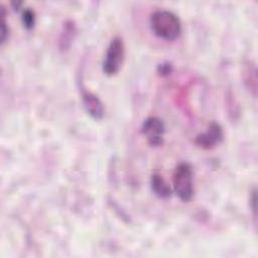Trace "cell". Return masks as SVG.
I'll list each match as a JSON object with an SVG mask.
<instances>
[{"instance_id":"6da1fadb","label":"cell","mask_w":258,"mask_h":258,"mask_svg":"<svg viewBox=\"0 0 258 258\" xmlns=\"http://www.w3.org/2000/svg\"><path fill=\"white\" fill-rule=\"evenodd\" d=\"M150 28L159 38L166 41L177 39L181 33V22L178 16L169 10H156L150 15Z\"/></svg>"},{"instance_id":"8992f818","label":"cell","mask_w":258,"mask_h":258,"mask_svg":"<svg viewBox=\"0 0 258 258\" xmlns=\"http://www.w3.org/2000/svg\"><path fill=\"white\" fill-rule=\"evenodd\" d=\"M82 103L87 114L94 120H101L104 117V106L97 95L90 91L82 92Z\"/></svg>"},{"instance_id":"52a82bcc","label":"cell","mask_w":258,"mask_h":258,"mask_svg":"<svg viewBox=\"0 0 258 258\" xmlns=\"http://www.w3.org/2000/svg\"><path fill=\"white\" fill-rule=\"evenodd\" d=\"M150 187L152 192L159 199H168L171 197L172 189L170 185L159 173H154L151 175Z\"/></svg>"},{"instance_id":"ba28073f","label":"cell","mask_w":258,"mask_h":258,"mask_svg":"<svg viewBox=\"0 0 258 258\" xmlns=\"http://www.w3.org/2000/svg\"><path fill=\"white\" fill-rule=\"evenodd\" d=\"M76 32H77V28H76V25L73 21H67L63 24L62 31H61L60 37H59V47H60V49H64V50L69 49L72 42L74 41Z\"/></svg>"},{"instance_id":"5b68a950","label":"cell","mask_w":258,"mask_h":258,"mask_svg":"<svg viewBox=\"0 0 258 258\" xmlns=\"http://www.w3.org/2000/svg\"><path fill=\"white\" fill-rule=\"evenodd\" d=\"M224 132L222 126L217 122H211L204 133L199 134L195 143L197 146L203 149H212L223 141Z\"/></svg>"},{"instance_id":"277c9868","label":"cell","mask_w":258,"mask_h":258,"mask_svg":"<svg viewBox=\"0 0 258 258\" xmlns=\"http://www.w3.org/2000/svg\"><path fill=\"white\" fill-rule=\"evenodd\" d=\"M141 132L150 146L159 147L163 144L165 126L160 118L151 116L144 119L141 125Z\"/></svg>"},{"instance_id":"9c48e42d","label":"cell","mask_w":258,"mask_h":258,"mask_svg":"<svg viewBox=\"0 0 258 258\" xmlns=\"http://www.w3.org/2000/svg\"><path fill=\"white\" fill-rule=\"evenodd\" d=\"M21 21L23 26L27 29V30H31L34 28L35 23H36V16H35V12L30 9V8H25L22 11V16H21Z\"/></svg>"},{"instance_id":"3957f363","label":"cell","mask_w":258,"mask_h":258,"mask_svg":"<svg viewBox=\"0 0 258 258\" xmlns=\"http://www.w3.org/2000/svg\"><path fill=\"white\" fill-rule=\"evenodd\" d=\"M125 59V44L120 36L111 39L105 57L102 63V70L105 75L112 77L119 73Z\"/></svg>"},{"instance_id":"7a4b0ae2","label":"cell","mask_w":258,"mask_h":258,"mask_svg":"<svg viewBox=\"0 0 258 258\" xmlns=\"http://www.w3.org/2000/svg\"><path fill=\"white\" fill-rule=\"evenodd\" d=\"M172 184L176 196L182 202H189L194 196V173L187 162H180L174 168Z\"/></svg>"},{"instance_id":"8fae6325","label":"cell","mask_w":258,"mask_h":258,"mask_svg":"<svg viewBox=\"0 0 258 258\" xmlns=\"http://www.w3.org/2000/svg\"><path fill=\"white\" fill-rule=\"evenodd\" d=\"M171 72H172V66L169 62H162L157 68V73L161 77L169 76L171 74Z\"/></svg>"},{"instance_id":"30bf717a","label":"cell","mask_w":258,"mask_h":258,"mask_svg":"<svg viewBox=\"0 0 258 258\" xmlns=\"http://www.w3.org/2000/svg\"><path fill=\"white\" fill-rule=\"evenodd\" d=\"M8 34H9V28L7 26V21H6V18H5L4 8H2V24H1V44L2 45L7 40Z\"/></svg>"}]
</instances>
